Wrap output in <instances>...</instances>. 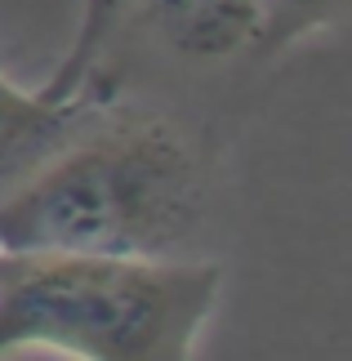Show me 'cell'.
<instances>
[{"label": "cell", "mask_w": 352, "mask_h": 361, "mask_svg": "<svg viewBox=\"0 0 352 361\" xmlns=\"http://www.w3.org/2000/svg\"><path fill=\"white\" fill-rule=\"evenodd\" d=\"M205 219L201 161L170 116L98 107L0 197V255L178 259Z\"/></svg>", "instance_id": "1"}, {"label": "cell", "mask_w": 352, "mask_h": 361, "mask_svg": "<svg viewBox=\"0 0 352 361\" xmlns=\"http://www.w3.org/2000/svg\"><path fill=\"white\" fill-rule=\"evenodd\" d=\"M219 290V263L183 255H0V357L188 361Z\"/></svg>", "instance_id": "2"}, {"label": "cell", "mask_w": 352, "mask_h": 361, "mask_svg": "<svg viewBox=\"0 0 352 361\" xmlns=\"http://www.w3.org/2000/svg\"><path fill=\"white\" fill-rule=\"evenodd\" d=\"M107 103H111V90H98V76L63 103L27 94L0 76V188H9L32 165H40Z\"/></svg>", "instance_id": "3"}, {"label": "cell", "mask_w": 352, "mask_h": 361, "mask_svg": "<svg viewBox=\"0 0 352 361\" xmlns=\"http://www.w3.org/2000/svg\"><path fill=\"white\" fill-rule=\"evenodd\" d=\"M138 9L161 45L188 63H228L259 40V0H138Z\"/></svg>", "instance_id": "4"}, {"label": "cell", "mask_w": 352, "mask_h": 361, "mask_svg": "<svg viewBox=\"0 0 352 361\" xmlns=\"http://www.w3.org/2000/svg\"><path fill=\"white\" fill-rule=\"evenodd\" d=\"M125 9H130V0H80V23H76L72 49H67V59L49 72L45 85L36 90L40 99L63 103V99H72V94H80L90 85L98 76V67H103V59H107L111 36H116Z\"/></svg>", "instance_id": "5"}, {"label": "cell", "mask_w": 352, "mask_h": 361, "mask_svg": "<svg viewBox=\"0 0 352 361\" xmlns=\"http://www.w3.org/2000/svg\"><path fill=\"white\" fill-rule=\"evenodd\" d=\"M348 0H259V40L263 45H286L299 32L339 18Z\"/></svg>", "instance_id": "6"}]
</instances>
